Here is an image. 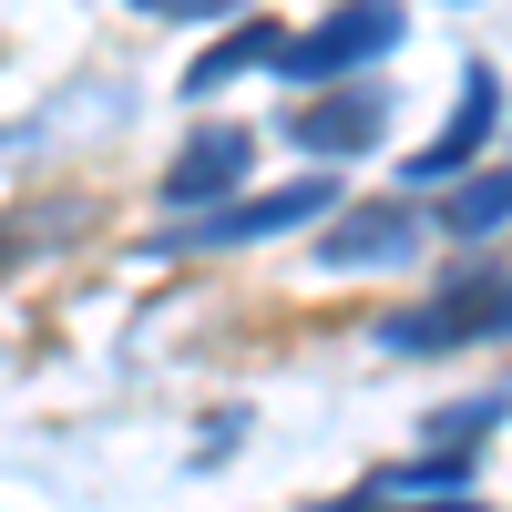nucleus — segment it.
<instances>
[{
  "label": "nucleus",
  "mask_w": 512,
  "mask_h": 512,
  "mask_svg": "<svg viewBox=\"0 0 512 512\" xmlns=\"http://www.w3.org/2000/svg\"><path fill=\"white\" fill-rule=\"evenodd\" d=\"M502 328V277H461L451 297H431V308L410 318H379V349H461V338H492Z\"/></svg>",
  "instance_id": "nucleus-3"
},
{
  "label": "nucleus",
  "mask_w": 512,
  "mask_h": 512,
  "mask_svg": "<svg viewBox=\"0 0 512 512\" xmlns=\"http://www.w3.org/2000/svg\"><path fill=\"white\" fill-rule=\"evenodd\" d=\"M492 123H502V72L472 62V82H461V103L431 144L410 154V185H441V175H472V154H492Z\"/></svg>",
  "instance_id": "nucleus-6"
},
{
  "label": "nucleus",
  "mask_w": 512,
  "mask_h": 512,
  "mask_svg": "<svg viewBox=\"0 0 512 512\" xmlns=\"http://www.w3.org/2000/svg\"><path fill=\"white\" fill-rule=\"evenodd\" d=\"M246 154H256L246 123H205V134H185V154L164 164V205H216V195H236L246 185Z\"/></svg>",
  "instance_id": "nucleus-7"
},
{
  "label": "nucleus",
  "mask_w": 512,
  "mask_h": 512,
  "mask_svg": "<svg viewBox=\"0 0 512 512\" xmlns=\"http://www.w3.org/2000/svg\"><path fill=\"white\" fill-rule=\"evenodd\" d=\"M277 21H236V41H216L195 72H185V93H216V82H236V72H256V62H277Z\"/></svg>",
  "instance_id": "nucleus-8"
},
{
  "label": "nucleus",
  "mask_w": 512,
  "mask_h": 512,
  "mask_svg": "<svg viewBox=\"0 0 512 512\" xmlns=\"http://www.w3.org/2000/svg\"><path fill=\"white\" fill-rule=\"evenodd\" d=\"M379 123H390V93H379V82H328V93H308L287 113V134H297V154H369Z\"/></svg>",
  "instance_id": "nucleus-5"
},
{
  "label": "nucleus",
  "mask_w": 512,
  "mask_h": 512,
  "mask_svg": "<svg viewBox=\"0 0 512 512\" xmlns=\"http://www.w3.org/2000/svg\"><path fill=\"white\" fill-rule=\"evenodd\" d=\"M400 41H410L400 0H338L328 21H308L297 41H277V72L297 82V93H328V82H359L369 62H390Z\"/></svg>",
  "instance_id": "nucleus-1"
},
{
  "label": "nucleus",
  "mask_w": 512,
  "mask_h": 512,
  "mask_svg": "<svg viewBox=\"0 0 512 512\" xmlns=\"http://www.w3.org/2000/svg\"><path fill=\"white\" fill-rule=\"evenodd\" d=\"M338 216V185L328 175H297V185H267V195H246V205H216L195 236L175 246H256V236H297V226H328Z\"/></svg>",
  "instance_id": "nucleus-2"
},
{
  "label": "nucleus",
  "mask_w": 512,
  "mask_h": 512,
  "mask_svg": "<svg viewBox=\"0 0 512 512\" xmlns=\"http://www.w3.org/2000/svg\"><path fill=\"white\" fill-rule=\"evenodd\" d=\"M420 256V216L400 195H379V205H338L328 236H318V267H410Z\"/></svg>",
  "instance_id": "nucleus-4"
},
{
  "label": "nucleus",
  "mask_w": 512,
  "mask_h": 512,
  "mask_svg": "<svg viewBox=\"0 0 512 512\" xmlns=\"http://www.w3.org/2000/svg\"><path fill=\"white\" fill-rule=\"evenodd\" d=\"M154 21H226V11H246V0H144Z\"/></svg>",
  "instance_id": "nucleus-10"
},
{
  "label": "nucleus",
  "mask_w": 512,
  "mask_h": 512,
  "mask_svg": "<svg viewBox=\"0 0 512 512\" xmlns=\"http://www.w3.org/2000/svg\"><path fill=\"white\" fill-rule=\"evenodd\" d=\"M502 205H512L502 164H482V175H472V185L451 195V236H502Z\"/></svg>",
  "instance_id": "nucleus-9"
}]
</instances>
